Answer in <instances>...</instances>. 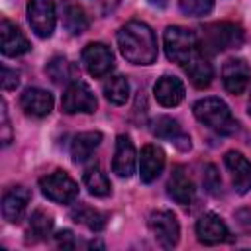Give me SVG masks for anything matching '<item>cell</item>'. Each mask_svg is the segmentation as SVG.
Here are the masks:
<instances>
[{"label": "cell", "mask_w": 251, "mask_h": 251, "mask_svg": "<svg viewBox=\"0 0 251 251\" xmlns=\"http://www.w3.org/2000/svg\"><path fill=\"white\" fill-rule=\"evenodd\" d=\"M118 47L124 59L131 65H153L157 61V37L153 29L139 20H131L120 27Z\"/></svg>", "instance_id": "cell-1"}, {"label": "cell", "mask_w": 251, "mask_h": 251, "mask_svg": "<svg viewBox=\"0 0 251 251\" xmlns=\"http://www.w3.org/2000/svg\"><path fill=\"white\" fill-rule=\"evenodd\" d=\"M192 112H194V118L200 124L214 129L216 133L231 135V133L237 131V122L233 120L229 106L224 100L216 98V96H208V98H202V100L194 102Z\"/></svg>", "instance_id": "cell-2"}, {"label": "cell", "mask_w": 251, "mask_h": 251, "mask_svg": "<svg viewBox=\"0 0 251 251\" xmlns=\"http://www.w3.org/2000/svg\"><path fill=\"white\" fill-rule=\"evenodd\" d=\"M243 43V31L239 25L231 22H214L206 24L202 27V37H200V51L206 55H214L231 47H239Z\"/></svg>", "instance_id": "cell-3"}, {"label": "cell", "mask_w": 251, "mask_h": 251, "mask_svg": "<svg viewBox=\"0 0 251 251\" xmlns=\"http://www.w3.org/2000/svg\"><path fill=\"white\" fill-rule=\"evenodd\" d=\"M163 43H165L167 57L173 63H178L182 67L200 51L194 31H190V29H186L182 25H169L165 29Z\"/></svg>", "instance_id": "cell-4"}, {"label": "cell", "mask_w": 251, "mask_h": 251, "mask_svg": "<svg viewBox=\"0 0 251 251\" xmlns=\"http://www.w3.org/2000/svg\"><path fill=\"white\" fill-rule=\"evenodd\" d=\"M39 188L43 196H47L51 202H57V204H71L78 196V184L65 171H55L51 175L41 176Z\"/></svg>", "instance_id": "cell-5"}, {"label": "cell", "mask_w": 251, "mask_h": 251, "mask_svg": "<svg viewBox=\"0 0 251 251\" xmlns=\"http://www.w3.org/2000/svg\"><path fill=\"white\" fill-rule=\"evenodd\" d=\"M149 229H151L155 241L165 249H171V247H175L178 243L180 226H178L176 216L171 210H155V212H151Z\"/></svg>", "instance_id": "cell-6"}, {"label": "cell", "mask_w": 251, "mask_h": 251, "mask_svg": "<svg viewBox=\"0 0 251 251\" xmlns=\"http://www.w3.org/2000/svg\"><path fill=\"white\" fill-rule=\"evenodd\" d=\"M96 106H98V100H96L94 92L82 80H73L61 98V110L65 114H76V112L92 114L96 110Z\"/></svg>", "instance_id": "cell-7"}, {"label": "cell", "mask_w": 251, "mask_h": 251, "mask_svg": "<svg viewBox=\"0 0 251 251\" xmlns=\"http://www.w3.org/2000/svg\"><path fill=\"white\" fill-rule=\"evenodd\" d=\"M27 22L33 33L41 39H47L55 31L57 14L53 0H29L27 2Z\"/></svg>", "instance_id": "cell-8"}, {"label": "cell", "mask_w": 251, "mask_h": 251, "mask_svg": "<svg viewBox=\"0 0 251 251\" xmlns=\"http://www.w3.org/2000/svg\"><path fill=\"white\" fill-rule=\"evenodd\" d=\"M82 65L90 76L102 78L114 69V53L106 43L92 41L82 49Z\"/></svg>", "instance_id": "cell-9"}, {"label": "cell", "mask_w": 251, "mask_h": 251, "mask_svg": "<svg viewBox=\"0 0 251 251\" xmlns=\"http://www.w3.org/2000/svg\"><path fill=\"white\" fill-rule=\"evenodd\" d=\"M222 82L229 94H241L251 82V69L245 59H227L222 67Z\"/></svg>", "instance_id": "cell-10"}, {"label": "cell", "mask_w": 251, "mask_h": 251, "mask_svg": "<svg viewBox=\"0 0 251 251\" xmlns=\"http://www.w3.org/2000/svg\"><path fill=\"white\" fill-rule=\"evenodd\" d=\"M31 200V194L25 186H12L10 190H6L4 198H2V216L4 220H8L10 224H20L27 212V204Z\"/></svg>", "instance_id": "cell-11"}, {"label": "cell", "mask_w": 251, "mask_h": 251, "mask_svg": "<svg viewBox=\"0 0 251 251\" xmlns=\"http://www.w3.org/2000/svg\"><path fill=\"white\" fill-rule=\"evenodd\" d=\"M194 229H196L198 241L204 243V245H218V243L226 241L227 235H229L227 226L224 224V220L218 214H212V212L200 216Z\"/></svg>", "instance_id": "cell-12"}, {"label": "cell", "mask_w": 251, "mask_h": 251, "mask_svg": "<svg viewBox=\"0 0 251 251\" xmlns=\"http://www.w3.org/2000/svg\"><path fill=\"white\" fill-rule=\"evenodd\" d=\"M224 163L231 173L233 188L239 194H245L251 188V161L239 151H227L224 157Z\"/></svg>", "instance_id": "cell-13"}, {"label": "cell", "mask_w": 251, "mask_h": 251, "mask_svg": "<svg viewBox=\"0 0 251 251\" xmlns=\"http://www.w3.org/2000/svg\"><path fill=\"white\" fill-rule=\"evenodd\" d=\"M135 147L127 135L116 137V151L112 159V171L120 178H129L135 173Z\"/></svg>", "instance_id": "cell-14"}, {"label": "cell", "mask_w": 251, "mask_h": 251, "mask_svg": "<svg viewBox=\"0 0 251 251\" xmlns=\"http://www.w3.org/2000/svg\"><path fill=\"white\" fill-rule=\"evenodd\" d=\"M22 110L31 118H45L53 110V94L43 88H25L20 96Z\"/></svg>", "instance_id": "cell-15"}, {"label": "cell", "mask_w": 251, "mask_h": 251, "mask_svg": "<svg viewBox=\"0 0 251 251\" xmlns=\"http://www.w3.org/2000/svg\"><path fill=\"white\" fill-rule=\"evenodd\" d=\"M165 167V151L153 143L143 145L141 155H139V178L141 182L149 184L157 180V176L163 173Z\"/></svg>", "instance_id": "cell-16"}, {"label": "cell", "mask_w": 251, "mask_h": 251, "mask_svg": "<svg viewBox=\"0 0 251 251\" xmlns=\"http://www.w3.org/2000/svg\"><path fill=\"white\" fill-rule=\"evenodd\" d=\"M0 39H2V53L6 57H20L31 49L24 31L8 20L0 22Z\"/></svg>", "instance_id": "cell-17"}, {"label": "cell", "mask_w": 251, "mask_h": 251, "mask_svg": "<svg viewBox=\"0 0 251 251\" xmlns=\"http://www.w3.org/2000/svg\"><path fill=\"white\" fill-rule=\"evenodd\" d=\"M151 131H153V135L171 141V143H173L176 149H180V151H188V149L192 147L190 137L182 131V127L178 126V122L173 120V118H169V116H159V118L153 122Z\"/></svg>", "instance_id": "cell-18"}, {"label": "cell", "mask_w": 251, "mask_h": 251, "mask_svg": "<svg viewBox=\"0 0 251 251\" xmlns=\"http://www.w3.org/2000/svg\"><path fill=\"white\" fill-rule=\"evenodd\" d=\"M153 92H155L157 102H159L161 106H165V108H175V106H178V104L184 100V94H186L182 80L176 78V76H169V75L161 76V78L155 82Z\"/></svg>", "instance_id": "cell-19"}, {"label": "cell", "mask_w": 251, "mask_h": 251, "mask_svg": "<svg viewBox=\"0 0 251 251\" xmlns=\"http://www.w3.org/2000/svg\"><path fill=\"white\" fill-rule=\"evenodd\" d=\"M167 192L180 206H186V204L192 202V198H194V184H192V180L188 178V175L184 173L182 167H175L173 169V173L169 176V182H167Z\"/></svg>", "instance_id": "cell-20"}, {"label": "cell", "mask_w": 251, "mask_h": 251, "mask_svg": "<svg viewBox=\"0 0 251 251\" xmlns=\"http://www.w3.org/2000/svg\"><path fill=\"white\" fill-rule=\"evenodd\" d=\"M184 71H186L190 82H192L196 88H206V86H210V82H212V78H214L212 63L202 55V51H198V53L184 65Z\"/></svg>", "instance_id": "cell-21"}, {"label": "cell", "mask_w": 251, "mask_h": 251, "mask_svg": "<svg viewBox=\"0 0 251 251\" xmlns=\"http://www.w3.org/2000/svg\"><path fill=\"white\" fill-rule=\"evenodd\" d=\"M102 141V133L100 131H82V133H76L71 141V157L75 163H82L86 161L92 151L100 145Z\"/></svg>", "instance_id": "cell-22"}, {"label": "cell", "mask_w": 251, "mask_h": 251, "mask_svg": "<svg viewBox=\"0 0 251 251\" xmlns=\"http://www.w3.org/2000/svg\"><path fill=\"white\" fill-rule=\"evenodd\" d=\"M71 218L76 222V224H82L86 226L88 229L92 231H102L108 224V214L92 208V206H86V204H78L71 210Z\"/></svg>", "instance_id": "cell-23"}, {"label": "cell", "mask_w": 251, "mask_h": 251, "mask_svg": "<svg viewBox=\"0 0 251 251\" xmlns=\"http://www.w3.org/2000/svg\"><path fill=\"white\" fill-rule=\"evenodd\" d=\"M102 90H104L106 100L112 102V104H116V106L126 104L127 98H129V82L122 75H116V76L106 78L104 84H102Z\"/></svg>", "instance_id": "cell-24"}, {"label": "cell", "mask_w": 251, "mask_h": 251, "mask_svg": "<svg viewBox=\"0 0 251 251\" xmlns=\"http://www.w3.org/2000/svg\"><path fill=\"white\" fill-rule=\"evenodd\" d=\"M53 216L47 214L45 210H35L29 218V224H27V235L31 241H41V239H47L53 231Z\"/></svg>", "instance_id": "cell-25"}, {"label": "cell", "mask_w": 251, "mask_h": 251, "mask_svg": "<svg viewBox=\"0 0 251 251\" xmlns=\"http://www.w3.org/2000/svg\"><path fill=\"white\" fill-rule=\"evenodd\" d=\"M82 180H84V186L88 188V192H90L92 196H108V194H110V190H112V186H110V180H108L106 173H104L98 165H94V167L86 169V171H84Z\"/></svg>", "instance_id": "cell-26"}, {"label": "cell", "mask_w": 251, "mask_h": 251, "mask_svg": "<svg viewBox=\"0 0 251 251\" xmlns=\"http://www.w3.org/2000/svg\"><path fill=\"white\" fill-rule=\"evenodd\" d=\"M63 25H65V29L69 33L80 35V33H84L88 29L90 24H88V18H86V14H84L82 8L73 6V4H67L65 6V12H63Z\"/></svg>", "instance_id": "cell-27"}, {"label": "cell", "mask_w": 251, "mask_h": 251, "mask_svg": "<svg viewBox=\"0 0 251 251\" xmlns=\"http://www.w3.org/2000/svg\"><path fill=\"white\" fill-rule=\"evenodd\" d=\"M45 73L49 75V78L55 82V84H65L73 78V73H75V67L65 59V57H53L47 67H45Z\"/></svg>", "instance_id": "cell-28"}, {"label": "cell", "mask_w": 251, "mask_h": 251, "mask_svg": "<svg viewBox=\"0 0 251 251\" xmlns=\"http://www.w3.org/2000/svg\"><path fill=\"white\" fill-rule=\"evenodd\" d=\"M178 8L186 16H208L214 10V0H178Z\"/></svg>", "instance_id": "cell-29"}, {"label": "cell", "mask_w": 251, "mask_h": 251, "mask_svg": "<svg viewBox=\"0 0 251 251\" xmlns=\"http://www.w3.org/2000/svg\"><path fill=\"white\" fill-rule=\"evenodd\" d=\"M202 182H204V188L208 194L212 196H218L220 190H222V178H220V173H218V167L208 163L204 167V176H202Z\"/></svg>", "instance_id": "cell-30"}, {"label": "cell", "mask_w": 251, "mask_h": 251, "mask_svg": "<svg viewBox=\"0 0 251 251\" xmlns=\"http://www.w3.org/2000/svg\"><path fill=\"white\" fill-rule=\"evenodd\" d=\"M18 84H20V73L4 65L2 67V88L4 90H16Z\"/></svg>", "instance_id": "cell-31"}, {"label": "cell", "mask_w": 251, "mask_h": 251, "mask_svg": "<svg viewBox=\"0 0 251 251\" xmlns=\"http://www.w3.org/2000/svg\"><path fill=\"white\" fill-rule=\"evenodd\" d=\"M0 116H2V145H10L12 141V126L8 120V108H6V100H2V108H0Z\"/></svg>", "instance_id": "cell-32"}, {"label": "cell", "mask_w": 251, "mask_h": 251, "mask_svg": "<svg viewBox=\"0 0 251 251\" xmlns=\"http://www.w3.org/2000/svg\"><path fill=\"white\" fill-rule=\"evenodd\" d=\"M55 241H57V245L63 247V249H73V247L76 245L75 235H73L71 229H61V231L55 235Z\"/></svg>", "instance_id": "cell-33"}, {"label": "cell", "mask_w": 251, "mask_h": 251, "mask_svg": "<svg viewBox=\"0 0 251 251\" xmlns=\"http://www.w3.org/2000/svg\"><path fill=\"white\" fill-rule=\"evenodd\" d=\"M149 4H151V6H157V8H165L167 0H149Z\"/></svg>", "instance_id": "cell-34"}, {"label": "cell", "mask_w": 251, "mask_h": 251, "mask_svg": "<svg viewBox=\"0 0 251 251\" xmlns=\"http://www.w3.org/2000/svg\"><path fill=\"white\" fill-rule=\"evenodd\" d=\"M247 112H249V116H251V94H249V100H247Z\"/></svg>", "instance_id": "cell-35"}]
</instances>
